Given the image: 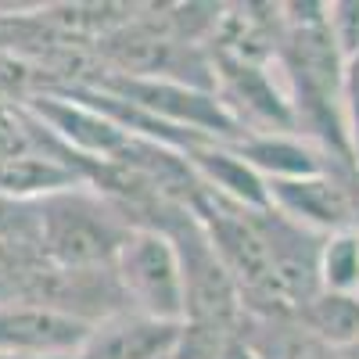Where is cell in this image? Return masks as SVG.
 I'll return each instance as SVG.
<instances>
[{
	"mask_svg": "<svg viewBox=\"0 0 359 359\" xmlns=\"http://www.w3.org/2000/svg\"><path fill=\"white\" fill-rule=\"evenodd\" d=\"M334 169L316 172V176H298V180H266L269 208L316 237L352 230V226L359 230V208H355V187H352L355 169L348 176H338Z\"/></svg>",
	"mask_w": 359,
	"mask_h": 359,
	"instance_id": "obj_3",
	"label": "cell"
},
{
	"mask_svg": "<svg viewBox=\"0 0 359 359\" xmlns=\"http://www.w3.org/2000/svg\"><path fill=\"white\" fill-rule=\"evenodd\" d=\"M115 280L123 287L130 313L151 316L162 323L187 320V291L184 269H180L176 245L162 230L133 226L130 241L115 259Z\"/></svg>",
	"mask_w": 359,
	"mask_h": 359,
	"instance_id": "obj_2",
	"label": "cell"
},
{
	"mask_svg": "<svg viewBox=\"0 0 359 359\" xmlns=\"http://www.w3.org/2000/svg\"><path fill=\"white\" fill-rule=\"evenodd\" d=\"M187 165L194 169V176L201 180V187H208L212 194L252 208V212H266L269 208V191H266V180L233 151L230 144L219 140H198L194 147L184 151Z\"/></svg>",
	"mask_w": 359,
	"mask_h": 359,
	"instance_id": "obj_7",
	"label": "cell"
},
{
	"mask_svg": "<svg viewBox=\"0 0 359 359\" xmlns=\"http://www.w3.org/2000/svg\"><path fill=\"white\" fill-rule=\"evenodd\" d=\"M0 359H33V355H8V352H0Z\"/></svg>",
	"mask_w": 359,
	"mask_h": 359,
	"instance_id": "obj_14",
	"label": "cell"
},
{
	"mask_svg": "<svg viewBox=\"0 0 359 359\" xmlns=\"http://www.w3.org/2000/svg\"><path fill=\"white\" fill-rule=\"evenodd\" d=\"M25 104H29V115H33L69 155H76L83 162H115L123 155V147L130 144L126 130H118L108 115L90 108L76 94H50V90H40V94H33Z\"/></svg>",
	"mask_w": 359,
	"mask_h": 359,
	"instance_id": "obj_4",
	"label": "cell"
},
{
	"mask_svg": "<svg viewBox=\"0 0 359 359\" xmlns=\"http://www.w3.org/2000/svg\"><path fill=\"white\" fill-rule=\"evenodd\" d=\"M184 323H162L140 313H118L94 327L72 359H172Z\"/></svg>",
	"mask_w": 359,
	"mask_h": 359,
	"instance_id": "obj_6",
	"label": "cell"
},
{
	"mask_svg": "<svg viewBox=\"0 0 359 359\" xmlns=\"http://www.w3.org/2000/svg\"><path fill=\"white\" fill-rule=\"evenodd\" d=\"M133 223L94 187L40 198V259L57 269H115Z\"/></svg>",
	"mask_w": 359,
	"mask_h": 359,
	"instance_id": "obj_1",
	"label": "cell"
},
{
	"mask_svg": "<svg viewBox=\"0 0 359 359\" xmlns=\"http://www.w3.org/2000/svg\"><path fill=\"white\" fill-rule=\"evenodd\" d=\"M341 115H345V137L348 155L359 169V54L345 62V83H341Z\"/></svg>",
	"mask_w": 359,
	"mask_h": 359,
	"instance_id": "obj_13",
	"label": "cell"
},
{
	"mask_svg": "<svg viewBox=\"0 0 359 359\" xmlns=\"http://www.w3.org/2000/svg\"><path fill=\"white\" fill-rule=\"evenodd\" d=\"M327 29L341 50V57L359 54V0H345V4H327Z\"/></svg>",
	"mask_w": 359,
	"mask_h": 359,
	"instance_id": "obj_12",
	"label": "cell"
},
{
	"mask_svg": "<svg viewBox=\"0 0 359 359\" xmlns=\"http://www.w3.org/2000/svg\"><path fill=\"white\" fill-rule=\"evenodd\" d=\"M294 320L331 352H348L352 345H359V298L320 291L313 302L294 313Z\"/></svg>",
	"mask_w": 359,
	"mask_h": 359,
	"instance_id": "obj_10",
	"label": "cell"
},
{
	"mask_svg": "<svg viewBox=\"0 0 359 359\" xmlns=\"http://www.w3.org/2000/svg\"><path fill=\"white\" fill-rule=\"evenodd\" d=\"M241 341L255 359H338L323 341H316L298 320H259L245 313Z\"/></svg>",
	"mask_w": 359,
	"mask_h": 359,
	"instance_id": "obj_9",
	"label": "cell"
},
{
	"mask_svg": "<svg viewBox=\"0 0 359 359\" xmlns=\"http://www.w3.org/2000/svg\"><path fill=\"white\" fill-rule=\"evenodd\" d=\"M230 147L262 180H298V176H316L338 165L331 162V155L323 147L309 144L302 133H245Z\"/></svg>",
	"mask_w": 359,
	"mask_h": 359,
	"instance_id": "obj_8",
	"label": "cell"
},
{
	"mask_svg": "<svg viewBox=\"0 0 359 359\" xmlns=\"http://www.w3.org/2000/svg\"><path fill=\"white\" fill-rule=\"evenodd\" d=\"M320 291L359 298V230L327 233L320 245Z\"/></svg>",
	"mask_w": 359,
	"mask_h": 359,
	"instance_id": "obj_11",
	"label": "cell"
},
{
	"mask_svg": "<svg viewBox=\"0 0 359 359\" xmlns=\"http://www.w3.org/2000/svg\"><path fill=\"white\" fill-rule=\"evenodd\" d=\"M94 334V323L36 302L0 306V352L33 359H72Z\"/></svg>",
	"mask_w": 359,
	"mask_h": 359,
	"instance_id": "obj_5",
	"label": "cell"
}]
</instances>
